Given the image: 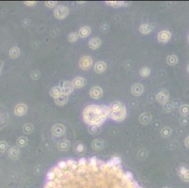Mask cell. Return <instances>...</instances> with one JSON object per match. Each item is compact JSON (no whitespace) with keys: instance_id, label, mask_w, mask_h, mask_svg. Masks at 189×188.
<instances>
[{"instance_id":"obj_1","label":"cell","mask_w":189,"mask_h":188,"mask_svg":"<svg viewBox=\"0 0 189 188\" xmlns=\"http://www.w3.org/2000/svg\"><path fill=\"white\" fill-rule=\"evenodd\" d=\"M90 185H86L85 186H84V188H90ZM44 188H59L58 185V183L57 182H55L54 181H47V182L45 183V185H44ZM91 188H96L94 186H92ZM98 188H99V185H98ZM101 188H108L106 187V185H102ZM109 188H142V187H140L138 185V182H135V181H131L130 182H128V183H123L122 181L120 180V182H115L113 183V185H112L111 187Z\"/></svg>"},{"instance_id":"obj_2","label":"cell","mask_w":189,"mask_h":188,"mask_svg":"<svg viewBox=\"0 0 189 188\" xmlns=\"http://www.w3.org/2000/svg\"><path fill=\"white\" fill-rule=\"evenodd\" d=\"M99 117V114L97 112V105H91L87 106L83 112V119L84 121H85L87 124L92 125L93 124V121L96 119V118Z\"/></svg>"},{"instance_id":"obj_3","label":"cell","mask_w":189,"mask_h":188,"mask_svg":"<svg viewBox=\"0 0 189 188\" xmlns=\"http://www.w3.org/2000/svg\"><path fill=\"white\" fill-rule=\"evenodd\" d=\"M69 9L65 6H58L57 8L55 9L54 11V15L55 17L58 19V20H62L64 18H66L68 14H69Z\"/></svg>"},{"instance_id":"obj_4","label":"cell","mask_w":189,"mask_h":188,"mask_svg":"<svg viewBox=\"0 0 189 188\" xmlns=\"http://www.w3.org/2000/svg\"><path fill=\"white\" fill-rule=\"evenodd\" d=\"M126 115H127L126 108H125V106H123L120 110L114 112V113H111L110 118L115 121H122L123 119L126 118Z\"/></svg>"},{"instance_id":"obj_5","label":"cell","mask_w":189,"mask_h":188,"mask_svg":"<svg viewBox=\"0 0 189 188\" xmlns=\"http://www.w3.org/2000/svg\"><path fill=\"white\" fill-rule=\"evenodd\" d=\"M92 64H93V60H92V58L90 57H88V55H85V57L81 58V59L79 60V66L84 71L90 70L92 66Z\"/></svg>"},{"instance_id":"obj_6","label":"cell","mask_w":189,"mask_h":188,"mask_svg":"<svg viewBox=\"0 0 189 188\" xmlns=\"http://www.w3.org/2000/svg\"><path fill=\"white\" fill-rule=\"evenodd\" d=\"M61 90H62V94L69 96L71 93H73V91L74 89V87L73 86V84L70 81H63L61 84Z\"/></svg>"},{"instance_id":"obj_7","label":"cell","mask_w":189,"mask_h":188,"mask_svg":"<svg viewBox=\"0 0 189 188\" xmlns=\"http://www.w3.org/2000/svg\"><path fill=\"white\" fill-rule=\"evenodd\" d=\"M171 39V32L168 30H162L160 31L157 35V40L158 42L162 43H167L170 41Z\"/></svg>"},{"instance_id":"obj_8","label":"cell","mask_w":189,"mask_h":188,"mask_svg":"<svg viewBox=\"0 0 189 188\" xmlns=\"http://www.w3.org/2000/svg\"><path fill=\"white\" fill-rule=\"evenodd\" d=\"M168 99H170V93L167 90H162L156 95V101L162 105H166L168 102Z\"/></svg>"},{"instance_id":"obj_9","label":"cell","mask_w":189,"mask_h":188,"mask_svg":"<svg viewBox=\"0 0 189 188\" xmlns=\"http://www.w3.org/2000/svg\"><path fill=\"white\" fill-rule=\"evenodd\" d=\"M97 112L99 116H101L102 118L106 119L108 117H110V114H111L109 106H106V105H97Z\"/></svg>"},{"instance_id":"obj_10","label":"cell","mask_w":189,"mask_h":188,"mask_svg":"<svg viewBox=\"0 0 189 188\" xmlns=\"http://www.w3.org/2000/svg\"><path fill=\"white\" fill-rule=\"evenodd\" d=\"M52 133L55 137H61L65 134V126L63 124H60V123H57V124H55L52 127Z\"/></svg>"},{"instance_id":"obj_11","label":"cell","mask_w":189,"mask_h":188,"mask_svg":"<svg viewBox=\"0 0 189 188\" xmlns=\"http://www.w3.org/2000/svg\"><path fill=\"white\" fill-rule=\"evenodd\" d=\"M131 92L135 96H140L144 92V86L139 83L134 84L131 87Z\"/></svg>"},{"instance_id":"obj_12","label":"cell","mask_w":189,"mask_h":188,"mask_svg":"<svg viewBox=\"0 0 189 188\" xmlns=\"http://www.w3.org/2000/svg\"><path fill=\"white\" fill-rule=\"evenodd\" d=\"M27 112V106L25 103H19L15 106L14 108V114L18 117H22Z\"/></svg>"},{"instance_id":"obj_13","label":"cell","mask_w":189,"mask_h":188,"mask_svg":"<svg viewBox=\"0 0 189 188\" xmlns=\"http://www.w3.org/2000/svg\"><path fill=\"white\" fill-rule=\"evenodd\" d=\"M90 94L91 96V98H93V99H100L103 96V89H102V87H100L98 86L93 87L90 89Z\"/></svg>"},{"instance_id":"obj_14","label":"cell","mask_w":189,"mask_h":188,"mask_svg":"<svg viewBox=\"0 0 189 188\" xmlns=\"http://www.w3.org/2000/svg\"><path fill=\"white\" fill-rule=\"evenodd\" d=\"M106 146V143L104 142L103 139H95L94 141H92L91 143V147L92 149L95 151H101L104 149V147Z\"/></svg>"},{"instance_id":"obj_15","label":"cell","mask_w":189,"mask_h":188,"mask_svg":"<svg viewBox=\"0 0 189 188\" xmlns=\"http://www.w3.org/2000/svg\"><path fill=\"white\" fill-rule=\"evenodd\" d=\"M72 84H73L74 89H81V87H83L86 85V80L85 78H83L81 76H77L73 79Z\"/></svg>"},{"instance_id":"obj_16","label":"cell","mask_w":189,"mask_h":188,"mask_svg":"<svg viewBox=\"0 0 189 188\" xmlns=\"http://www.w3.org/2000/svg\"><path fill=\"white\" fill-rule=\"evenodd\" d=\"M152 116L150 113H143L139 116V122L143 125H148L151 122Z\"/></svg>"},{"instance_id":"obj_17","label":"cell","mask_w":189,"mask_h":188,"mask_svg":"<svg viewBox=\"0 0 189 188\" xmlns=\"http://www.w3.org/2000/svg\"><path fill=\"white\" fill-rule=\"evenodd\" d=\"M106 68H107V65H106V62H104V61H98V62H96L94 64L93 69L95 71V73L103 74L104 71L106 70Z\"/></svg>"},{"instance_id":"obj_18","label":"cell","mask_w":189,"mask_h":188,"mask_svg":"<svg viewBox=\"0 0 189 188\" xmlns=\"http://www.w3.org/2000/svg\"><path fill=\"white\" fill-rule=\"evenodd\" d=\"M20 155H21V151H20L18 147H11L9 150V156L13 159V160H17L19 159Z\"/></svg>"},{"instance_id":"obj_19","label":"cell","mask_w":189,"mask_h":188,"mask_svg":"<svg viewBox=\"0 0 189 188\" xmlns=\"http://www.w3.org/2000/svg\"><path fill=\"white\" fill-rule=\"evenodd\" d=\"M178 173L181 179L184 182H189V169H187L186 167L181 166L178 169Z\"/></svg>"},{"instance_id":"obj_20","label":"cell","mask_w":189,"mask_h":188,"mask_svg":"<svg viewBox=\"0 0 189 188\" xmlns=\"http://www.w3.org/2000/svg\"><path fill=\"white\" fill-rule=\"evenodd\" d=\"M154 29V26L150 25V24H142V25L139 26V32L144 35L149 34Z\"/></svg>"},{"instance_id":"obj_21","label":"cell","mask_w":189,"mask_h":188,"mask_svg":"<svg viewBox=\"0 0 189 188\" xmlns=\"http://www.w3.org/2000/svg\"><path fill=\"white\" fill-rule=\"evenodd\" d=\"M90 26H83V27H81V28L79 29V31H78V36L80 38H83V39H85V38H87V37H88L90 36Z\"/></svg>"},{"instance_id":"obj_22","label":"cell","mask_w":189,"mask_h":188,"mask_svg":"<svg viewBox=\"0 0 189 188\" xmlns=\"http://www.w3.org/2000/svg\"><path fill=\"white\" fill-rule=\"evenodd\" d=\"M71 147V143L69 140H67V139H63V140L59 141L58 143V148L62 151H66L70 149Z\"/></svg>"},{"instance_id":"obj_23","label":"cell","mask_w":189,"mask_h":188,"mask_svg":"<svg viewBox=\"0 0 189 188\" xmlns=\"http://www.w3.org/2000/svg\"><path fill=\"white\" fill-rule=\"evenodd\" d=\"M101 44H102V41L99 38H93V39H91L90 42H88V46H90V48H91V49H93V50L99 48L100 46H101Z\"/></svg>"},{"instance_id":"obj_24","label":"cell","mask_w":189,"mask_h":188,"mask_svg":"<svg viewBox=\"0 0 189 188\" xmlns=\"http://www.w3.org/2000/svg\"><path fill=\"white\" fill-rule=\"evenodd\" d=\"M50 95H51V97H53L54 99L61 96L62 95L61 87H60L59 86H56L54 87H52L51 90H50Z\"/></svg>"},{"instance_id":"obj_25","label":"cell","mask_w":189,"mask_h":188,"mask_svg":"<svg viewBox=\"0 0 189 188\" xmlns=\"http://www.w3.org/2000/svg\"><path fill=\"white\" fill-rule=\"evenodd\" d=\"M68 101H69V98H68V96L63 95V94L61 96H59V97L55 99V103H57L58 105H59V106L65 105L66 103H68Z\"/></svg>"},{"instance_id":"obj_26","label":"cell","mask_w":189,"mask_h":188,"mask_svg":"<svg viewBox=\"0 0 189 188\" xmlns=\"http://www.w3.org/2000/svg\"><path fill=\"white\" fill-rule=\"evenodd\" d=\"M20 54H21V52H20V49H19L17 46L11 47L10 49V52H9L10 57V58H13V59L18 58L19 55H20Z\"/></svg>"},{"instance_id":"obj_27","label":"cell","mask_w":189,"mask_h":188,"mask_svg":"<svg viewBox=\"0 0 189 188\" xmlns=\"http://www.w3.org/2000/svg\"><path fill=\"white\" fill-rule=\"evenodd\" d=\"M123 106H125V105H124L122 103H120V102H114V103H112L111 105H109V108H110L111 113H114V112H117V111L120 110Z\"/></svg>"},{"instance_id":"obj_28","label":"cell","mask_w":189,"mask_h":188,"mask_svg":"<svg viewBox=\"0 0 189 188\" xmlns=\"http://www.w3.org/2000/svg\"><path fill=\"white\" fill-rule=\"evenodd\" d=\"M178 61H179V59L176 55H170L167 58V63L170 66H175L176 64L178 63Z\"/></svg>"},{"instance_id":"obj_29","label":"cell","mask_w":189,"mask_h":188,"mask_svg":"<svg viewBox=\"0 0 189 188\" xmlns=\"http://www.w3.org/2000/svg\"><path fill=\"white\" fill-rule=\"evenodd\" d=\"M106 4L108 6L114 7V8H119V7H122V6H127L128 3L122 2V1H106Z\"/></svg>"},{"instance_id":"obj_30","label":"cell","mask_w":189,"mask_h":188,"mask_svg":"<svg viewBox=\"0 0 189 188\" xmlns=\"http://www.w3.org/2000/svg\"><path fill=\"white\" fill-rule=\"evenodd\" d=\"M139 74H140V76H142L144 78L150 76L151 69H150V68H148V67H143V68H141V69L139 70Z\"/></svg>"},{"instance_id":"obj_31","label":"cell","mask_w":189,"mask_h":188,"mask_svg":"<svg viewBox=\"0 0 189 188\" xmlns=\"http://www.w3.org/2000/svg\"><path fill=\"white\" fill-rule=\"evenodd\" d=\"M179 112H180V114L183 116V117H186L187 115H189V105H181Z\"/></svg>"},{"instance_id":"obj_32","label":"cell","mask_w":189,"mask_h":188,"mask_svg":"<svg viewBox=\"0 0 189 188\" xmlns=\"http://www.w3.org/2000/svg\"><path fill=\"white\" fill-rule=\"evenodd\" d=\"M33 131H34V126L33 124H31V123H26L23 127V132L26 135L31 134Z\"/></svg>"},{"instance_id":"obj_33","label":"cell","mask_w":189,"mask_h":188,"mask_svg":"<svg viewBox=\"0 0 189 188\" xmlns=\"http://www.w3.org/2000/svg\"><path fill=\"white\" fill-rule=\"evenodd\" d=\"M28 144V139L26 137H20L17 139V145L19 147H26Z\"/></svg>"},{"instance_id":"obj_34","label":"cell","mask_w":189,"mask_h":188,"mask_svg":"<svg viewBox=\"0 0 189 188\" xmlns=\"http://www.w3.org/2000/svg\"><path fill=\"white\" fill-rule=\"evenodd\" d=\"M171 132H172V131H171L170 128L166 126V127H164L162 130H161L160 133H161V135H162L163 137L167 138V137H170V135H171Z\"/></svg>"},{"instance_id":"obj_35","label":"cell","mask_w":189,"mask_h":188,"mask_svg":"<svg viewBox=\"0 0 189 188\" xmlns=\"http://www.w3.org/2000/svg\"><path fill=\"white\" fill-rule=\"evenodd\" d=\"M174 107H175V105H174V103H172V102H170L168 101L166 105H163V109L165 112H170L174 109Z\"/></svg>"},{"instance_id":"obj_36","label":"cell","mask_w":189,"mask_h":188,"mask_svg":"<svg viewBox=\"0 0 189 188\" xmlns=\"http://www.w3.org/2000/svg\"><path fill=\"white\" fill-rule=\"evenodd\" d=\"M78 38H79L78 33H76V32H72V33L68 36V41L70 42H75L78 40Z\"/></svg>"},{"instance_id":"obj_37","label":"cell","mask_w":189,"mask_h":188,"mask_svg":"<svg viewBox=\"0 0 189 188\" xmlns=\"http://www.w3.org/2000/svg\"><path fill=\"white\" fill-rule=\"evenodd\" d=\"M88 165L90 167H95L98 166V160L96 157H90L88 161Z\"/></svg>"},{"instance_id":"obj_38","label":"cell","mask_w":189,"mask_h":188,"mask_svg":"<svg viewBox=\"0 0 189 188\" xmlns=\"http://www.w3.org/2000/svg\"><path fill=\"white\" fill-rule=\"evenodd\" d=\"M8 147H9V145H8V143L6 141L4 140L0 141V153H5L8 149Z\"/></svg>"},{"instance_id":"obj_39","label":"cell","mask_w":189,"mask_h":188,"mask_svg":"<svg viewBox=\"0 0 189 188\" xmlns=\"http://www.w3.org/2000/svg\"><path fill=\"white\" fill-rule=\"evenodd\" d=\"M98 131H99V129H98L97 126H95V125H90V126H88V132H90L91 135L97 134Z\"/></svg>"},{"instance_id":"obj_40","label":"cell","mask_w":189,"mask_h":188,"mask_svg":"<svg viewBox=\"0 0 189 188\" xmlns=\"http://www.w3.org/2000/svg\"><path fill=\"white\" fill-rule=\"evenodd\" d=\"M75 151H77V153H82L85 150V146L83 145L82 143H77L75 144Z\"/></svg>"},{"instance_id":"obj_41","label":"cell","mask_w":189,"mask_h":188,"mask_svg":"<svg viewBox=\"0 0 189 188\" xmlns=\"http://www.w3.org/2000/svg\"><path fill=\"white\" fill-rule=\"evenodd\" d=\"M110 161L113 163V165L116 166H120V163H122V160H120V158L119 156H114L113 158H112Z\"/></svg>"},{"instance_id":"obj_42","label":"cell","mask_w":189,"mask_h":188,"mask_svg":"<svg viewBox=\"0 0 189 188\" xmlns=\"http://www.w3.org/2000/svg\"><path fill=\"white\" fill-rule=\"evenodd\" d=\"M58 166L61 170H65V169H68L67 162H65V161H60V162L58 164Z\"/></svg>"},{"instance_id":"obj_43","label":"cell","mask_w":189,"mask_h":188,"mask_svg":"<svg viewBox=\"0 0 189 188\" xmlns=\"http://www.w3.org/2000/svg\"><path fill=\"white\" fill-rule=\"evenodd\" d=\"M44 5H45L47 8H55V7H57L58 2L57 1H46L45 3H44Z\"/></svg>"},{"instance_id":"obj_44","label":"cell","mask_w":189,"mask_h":188,"mask_svg":"<svg viewBox=\"0 0 189 188\" xmlns=\"http://www.w3.org/2000/svg\"><path fill=\"white\" fill-rule=\"evenodd\" d=\"M88 165V161H87V159L86 158H80L79 159V161H78V166H86Z\"/></svg>"},{"instance_id":"obj_45","label":"cell","mask_w":189,"mask_h":188,"mask_svg":"<svg viewBox=\"0 0 189 188\" xmlns=\"http://www.w3.org/2000/svg\"><path fill=\"white\" fill-rule=\"evenodd\" d=\"M55 178H56V174L52 170H50L49 172L47 173V177H46L47 181H53Z\"/></svg>"},{"instance_id":"obj_46","label":"cell","mask_w":189,"mask_h":188,"mask_svg":"<svg viewBox=\"0 0 189 188\" xmlns=\"http://www.w3.org/2000/svg\"><path fill=\"white\" fill-rule=\"evenodd\" d=\"M179 121H180V123H181L182 125L186 126V125H187L188 123H189V119H188L187 117H182V118L180 119Z\"/></svg>"},{"instance_id":"obj_47","label":"cell","mask_w":189,"mask_h":188,"mask_svg":"<svg viewBox=\"0 0 189 188\" xmlns=\"http://www.w3.org/2000/svg\"><path fill=\"white\" fill-rule=\"evenodd\" d=\"M40 71H32L31 73V78L32 79H34V80H38L40 78Z\"/></svg>"},{"instance_id":"obj_48","label":"cell","mask_w":189,"mask_h":188,"mask_svg":"<svg viewBox=\"0 0 189 188\" xmlns=\"http://www.w3.org/2000/svg\"><path fill=\"white\" fill-rule=\"evenodd\" d=\"M36 4H37L36 1H26L25 2V5H26V6H35Z\"/></svg>"},{"instance_id":"obj_49","label":"cell","mask_w":189,"mask_h":188,"mask_svg":"<svg viewBox=\"0 0 189 188\" xmlns=\"http://www.w3.org/2000/svg\"><path fill=\"white\" fill-rule=\"evenodd\" d=\"M184 145H186V147H187L189 149V135L186 138V140H184Z\"/></svg>"},{"instance_id":"obj_50","label":"cell","mask_w":189,"mask_h":188,"mask_svg":"<svg viewBox=\"0 0 189 188\" xmlns=\"http://www.w3.org/2000/svg\"><path fill=\"white\" fill-rule=\"evenodd\" d=\"M3 67H4V62L2 60H0V70H3Z\"/></svg>"},{"instance_id":"obj_51","label":"cell","mask_w":189,"mask_h":188,"mask_svg":"<svg viewBox=\"0 0 189 188\" xmlns=\"http://www.w3.org/2000/svg\"><path fill=\"white\" fill-rule=\"evenodd\" d=\"M186 70H187V73L189 74V64L187 65V68H186Z\"/></svg>"},{"instance_id":"obj_52","label":"cell","mask_w":189,"mask_h":188,"mask_svg":"<svg viewBox=\"0 0 189 188\" xmlns=\"http://www.w3.org/2000/svg\"><path fill=\"white\" fill-rule=\"evenodd\" d=\"M1 71H1V70H0V74H1Z\"/></svg>"},{"instance_id":"obj_53","label":"cell","mask_w":189,"mask_h":188,"mask_svg":"<svg viewBox=\"0 0 189 188\" xmlns=\"http://www.w3.org/2000/svg\"><path fill=\"white\" fill-rule=\"evenodd\" d=\"M188 42H189V35H188Z\"/></svg>"},{"instance_id":"obj_54","label":"cell","mask_w":189,"mask_h":188,"mask_svg":"<svg viewBox=\"0 0 189 188\" xmlns=\"http://www.w3.org/2000/svg\"><path fill=\"white\" fill-rule=\"evenodd\" d=\"M163 188H168V187H163Z\"/></svg>"}]
</instances>
